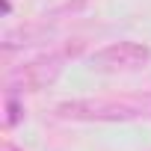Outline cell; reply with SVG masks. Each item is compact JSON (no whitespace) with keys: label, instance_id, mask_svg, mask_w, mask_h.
<instances>
[{"label":"cell","instance_id":"cell-1","mask_svg":"<svg viewBox=\"0 0 151 151\" xmlns=\"http://www.w3.org/2000/svg\"><path fill=\"white\" fill-rule=\"evenodd\" d=\"M53 116L62 122H139L142 110L136 95L127 98H74L53 107Z\"/></svg>","mask_w":151,"mask_h":151},{"label":"cell","instance_id":"cell-2","mask_svg":"<svg viewBox=\"0 0 151 151\" xmlns=\"http://www.w3.org/2000/svg\"><path fill=\"white\" fill-rule=\"evenodd\" d=\"M83 42H77L74 47H65V50H53V53H45L39 59H30L24 65H18L15 71H9L6 77V86H9V95H21V92H42L47 86L56 83V77L62 74L65 62L74 59L80 53Z\"/></svg>","mask_w":151,"mask_h":151},{"label":"cell","instance_id":"cell-3","mask_svg":"<svg viewBox=\"0 0 151 151\" xmlns=\"http://www.w3.org/2000/svg\"><path fill=\"white\" fill-rule=\"evenodd\" d=\"M151 62V47L145 42H113L89 56V68L104 71V74H119V71H139Z\"/></svg>","mask_w":151,"mask_h":151},{"label":"cell","instance_id":"cell-4","mask_svg":"<svg viewBox=\"0 0 151 151\" xmlns=\"http://www.w3.org/2000/svg\"><path fill=\"white\" fill-rule=\"evenodd\" d=\"M53 36V27L47 24H24V27H15V30H6L3 33V50H18V47H33V45H42Z\"/></svg>","mask_w":151,"mask_h":151},{"label":"cell","instance_id":"cell-5","mask_svg":"<svg viewBox=\"0 0 151 151\" xmlns=\"http://www.w3.org/2000/svg\"><path fill=\"white\" fill-rule=\"evenodd\" d=\"M21 119H24V104H21L15 95H9V98H6V124L15 127Z\"/></svg>","mask_w":151,"mask_h":151},{"label":"cell","instance_id":"cell-6","mask_svg":"<svg viewBox=\"0 0 151 151\" xmlns=\"http://www.w3.org/2000/svg\"><path fill=\"white\" fill-rule=\"evenodd\" d=\"M136 101H139L142 119H145V122H151V92H142V95H136Z\"/></svg>","mask_w":151,"mask_h":151},{"label":"cell","instance_id":"cell-7","mask_svg":"<svg viewBox=\"0 0 151 151\" xmlns=\"http://www.w3.org/2000/svg\"><path fill=\"white\" fill-rule=\"evenodd\" d=\"M3 151H24V148H18L15 142H3Z\"/></svg>","mask_w":151,"mask_h":151}]
</instances>
